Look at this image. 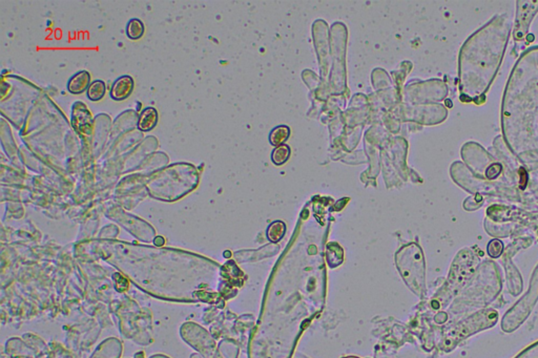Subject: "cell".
Masks as SVG:
<instances>
[{
  "mask_svg": "<svg viewBox=\"0 0 538 358\" xmlns=\"http://www.w3.org/2000/svg\"><path fill=\"white\" fill-rule=\"evenodd\" d=\"M291 147H289L288 145H285V144H282L278 147H276V149L274 150L273 154H272V161L277 165V166H280V165H283L285 164L289 157H291Z\"/></svg>",
  "mask_w": 538,
  "mask_h": 358,
  "instance_id": "obj_7",
  "label": "cell"
},
{
  "mask_svg": "<svg viewBox=\"0 0 538 358\" xmlns=\"http://www.w3.org/2000/svg\"><path fill=\"white\" fill-rule=\"evenodd\" d=\"M135 81L131 76L124 75L116 79L111 88V98L115 101L127 100L134 92Z\"/></svg>",
  "mask_w": 538,
  "mask_h": 358,
  "instance_id": "obj_1",
  "label": "cell"
},
{
  "mask_svg": "<svg viewBox=\"0 0 538 358\" xmlns=\"http://www.w3.org/2000/svg\"><path fill=\"white\" fill-rule=\"evenodd\" d=\"M289 137H291V129L286 125H279L269 135V141H271L272 145L278 147L287 141Z\"/></svg>",
  "mask_w": 538,
  "mask_h": 358,
  "instance_id": "obj_5",
  "label": "cell"
},
{
  "mask_svg": "<svg viewBox=\"0 0 538 358\" xmlns=\"http://www.w3.org/2000/svg\"><path fill=\"white\" fill-rule=\"evenodd\" d=\"M91 75L87 71L75 74L68 82V91L73 95H80L89 90L91 86Z\"/></svg>",
  "mask_w": 538,
  "mask_h": 358,
  "instance_id": "obj_2",
  "label": "cell"
},
{
  "mask_svg": "<svg viewBox=\"0 0 538 358\" xmlns=\"http://www.w3.org/2000/svg\"><path fill=\"white\" fill-rule=\"evenodd\" d=\"M285 234V225L282 222H275L268 228L267 237L273 242H278Z\"/></svg>",
  "mask_w": 538,
  "mask_h": 358,
  "instance_id": "obj_8",
  "label": "cell"
},
{
  "mask_svg": "<svg viewBox=\"0 0 538 358\" xmlns=\"http://www.w3.org/2000/svg\"><path fill=\"white\" fill-rule=\"evenodd\" d=\"M126 33L131 40H139L143 37L144 33H146V27H144L140 19L133 18L127 25Z\"/></svg>",
  "mask_w": 538,
  "mask_h": 358,
  "instance_id": "obj_4",
  "label": "cell"
},
{
  "mask_svg": "<svg viewBox=\"0 0 538 358\" xmlns=\"http://www.w3.org/2000/svg\"><path fill=\"white\" fill-rule=\"evenodd\" d=\"M155 244H156V245H158V246H162V245L164 244V239H163V238H161V237L157 238V239L155 240Z\"/></svg>",
  "mask_w": 538,
  "mask_h": 358,
  "instance_id": "obj_9",
  "label": "cell"
},
{
  "mask_svg": "<svg viewBox=\"0 0 538 358\" xmlns=\"http://www.w3.org/2000/svg\"><path fill=\"white\" fill-rule=\"evenodd\" d=\"M158 120L159 115L155 108L151 107L144 109L139 115L138 129L141 132H151L157 126Z\"/></svg>",
  "mask_w": 538,
  "mask_h": 358,
  "instance_id": "obj_3",
  "label": "cell"
},
{
  "mask_svg": "<svg viewBox=\"0 0 538 358\" xmlns=\"http://www.w3.org/2000/svg\"><path fill=\"white\" fill-rule=\"evenodd\" d=\"M106 92H107L106 83L102 80H95L91 83L89 90L87 91V96L91 101L97 102L103 99V97H105L106 95Z\"/></svg>",
  "mask_w": 538,
  "mask_h": 358,
  "instance_id": "obj_6",
  "label": "cell"
}]
</instances>
